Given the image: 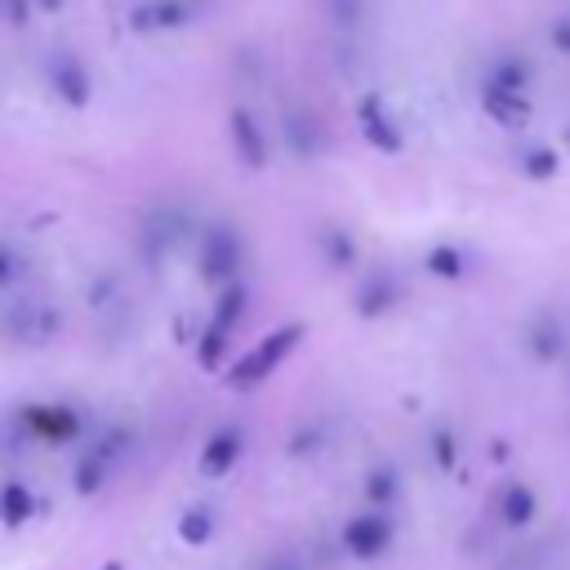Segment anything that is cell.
Segmentation results:
<instances>
[{"label":"cell","instance_id":"cell-2","mask_svg":"<svg viewBox=\"0 0 570 570\" xmlns=\"http://www.w3.org/2000/svg\"><path fill=\"white\" fill-rule=\"evenodd\" d=\"M499 512H503V521H508V525H525V521H534L539 499H534V490H530V485L512 481V485L503 490V499H499Z\"/></svg>","mask_w":570,"mask_h":570},{"label":"cell","instance_id":"cell-6","mask_svg":"<svg viewBox=\"0 0 570 570\" xmlns=\"http://www.w3.org/2000/svg\"><path fill=\"white\" fill-rule=\"evenodd\" d=\"M552 45H557L561 53H570V18H557V22H552Z\"/></svg>","mask_w":570,"mask_h":570},{"label":"cell","instance_id":"cell-3","mask_svg":"<svg viewBox=\"0 0 570 570\" xmlns=\"http://www.w3.org/2000/svg\"><path fill=\"white\" fill-rule=\"evenodd\" d=\"M530 347H534L539 361H557L561 347H566V338H561V321L543 312V316L534 321V330H530Z\"/></svg>","mask_w":570,"mask_h":570},{"label":"cell","instance_id":"cell-1","mask_svg":"<svg viewBox=\"0 0 570 570\" xmlns=\"http://www.w3.org/2000/svg\"><path fill=\"white\" fill-rule=\"evenodd\" d=\"M485 111L508 125V129H521L530 120V98L517 94V89H499V85H485Z\"/></svg>","mask_w":570,"mask_h":570},{"label":"cell","instance_id":"cell-5","mask_svg":"<svg viewBox=\"0 0 570 570\" xmlns=\"http://www.w3.org/2000/svg\"><path fill=\"white\" fill-rule=\"evenodd\" d=\"M521 169H525L534 183H543V178H552V174L561 169V156H557L552 147H534V151L521 160Z\"/></svg>","mask_w":570,"mask_h":570},{"label":"cell","instance_id":"cell-4","mask_svg":"<svg viewBox=\"0 0 570 570\" xmlns=\"http://www.w3.org/2000/svg\"><path fill=\"white\" fill-rule=\"evenodd\" d=\"M490 85L525 94V85H530V67H525L521 58H499V62H494V76H490Z\"/></svg>","mask_w":570,"mask_h":570},{"label":"cell","instance_id":"cell-7","mask_svg":"<svg viewBox=\"0 0 570 570\" xmlns=\"http://www.w3.org/2000/svg\"><path fill=\"white\" fill-rule=\"evenodd\" d=\"M432 267L445 272V276H454V272H459V254H454V249H441V254L432 258Z\"/></svg>","mask_w":570,"mask_h":570}]
</instances>
